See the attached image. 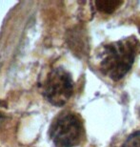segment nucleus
Wrapping results in <instances>:
<instances>
[{"label":"nucleus","mask_w":140,"mask_h":147,"mask_svg":"<svg viewBox=\"0 0 140 147\" xmlns=\"http://www.w3.org/2000/svg\"><path fill=\"white\" fill-rule=\"evenodd\" d=\"M139 47L135 36L104 45L97 53L99 70L113 81L120 80L132 69Z\"/></svg>","instance_id":"f257e3e1"},{"label":"nucleus","mask_w":140,"mask_h":147,"mask_svg":"<svg viewBox=\"0 0 140 147\" xmlns=\"http://www.w3.org/2000/svg\"><path fill=\"white\" fill-rule=\"evenodd\" d=\"M50 137L56 147L77 146L84 137L80 117L70 111L59 114L50 127Z\"/></svg>","instance_id":"f03ea898"},{"label":"nucleus","mask_w":140,"mask_h":147,"mask_svg":"<svg viewBox=\"0 0 140 147\" xmlns=\"http://www.w3.org/2000/svg\"><path fill=\"white\" fill-rule=\"evenodd\" d=\"M74 92V80L64 68L52 69L43 85V95L50 103L54 106L65 105Z\"/></svg>","instance_id":"7ed1b4c3"},{"label":"nucleus","mask_w":140,"mask_h":147,"mask_svg":"<svg viewBox=\"0 0 140 147\" xmlns=\"http://www.w3.org/2000/svg\"><path fill=\"white\" fill-rule=\"evenodd\" d=\"M122 4H123L122 1H113V0H101V1L95 2V5L98 10L105 13H113Z\"/></svg>","instance_id":"20e7f679"},{"label":"nucleus","mask_w":140,"mask_h":147,"mask_svg":"<svg viewBox=\"0 0 140 147\" xmlns=\"http://www.w3.org/2000/svg\"><path fill=\"white\" fill-rule=\"evenodd\" d=\"M122 147H140V130L131 134L125 140Z\"/></svg>","instance_id":"39448f33"}]
</instances>
